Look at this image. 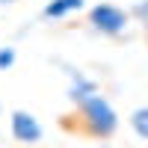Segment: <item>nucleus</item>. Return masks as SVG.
Wrapping results in <instances>:
<instances>
[{
  "label": "nucleus",
  "instance_id": "9d476101",
  "mask_svg": "<svg viewBox=\"0 0 148 148\" xmlns=\"http://www.w3.org/2000/svg\"><path fill=\"white\" fill-rule=\"evenodd\" d=\"M0 110H3V104H0Z\"/></svg>",
  "mask_w": 148,
  "mask_h": 148
},
{
  "label": "nucleus",
  "instance_id": "6e6552de",
  "mask_svg": "<svg viewBox=\"0 0 148 148\" xmlns=\"http://www.w3.org/2000/svg\"><path fill=\"white\" fill-rule=\"evenodd\" d=\"M133 12L139 15V21H142V30H145V36H148V0H139V3L133 6Z\"/></svg>",
  "mask_w": 148,
  "mask_h": 148
},
{
  "label": "nucleus",
  "instance_id": "423d86ee",
  "mask_svg": "<svg viewBox=\"0 0 148 148\" xmlns=\"http://www.w3.org/2000/svg\"><path fill=\"white\" fill-rule=\"evenodd\" d=\"M130 127L136 130V136L148 139V104H145V107H136V110L130 113Z\"/></svg>",
  "mask_w": 148,
  "mask_h": 148
},
{
  "label": "nucleus",
  "instance_id": "f257e3e1",
  "mask_svg": "<svg viewBox=\"0 0 148 148\" xmlns=\"http://www.w3.org/2000/svg\"><path fill=\"white\" fill-rule=\"evenodd\" d=\"M80 121H83L86 133L98 136V139H110L119 127V116L104 95H92L89 101L80 104Z\"/></svg>",
  "mask_w": 148,
  "mask_h": 148
},
{
  "label": "nucleus",
  "instance_id": "0eeeda50",
  "mask_svg": "<svg viewBox=\"0 0 148 148\" xmlns=\"http://www.w3.org/2000/svg\"><path fill=\"white\" fill-rule=\"evenodd\" d=\"M15 47H0V71H9L12 65H15Z\"/></svg>",
  "mask_w": 148,
  "mask_h": 148
},
{
  "label": "nucleus",
  "instance_id": "20e7f679",
  "mask_svg": "<svg viewBox=\"0 0 148 148\" xmlns=\"http://www.w3.org/2000/svg\"><path fill=\"white\" fill-rule=\"evenodd\" d=\"M68 77H71V86H68V101L71 104H83V101H89L92 95H98V83L89 80L83 71H68Z\"/></svg>",
  "mask_w": 148,
  "mask_h": 148
},
{
  "label": "nucleus",
  "instance_id": "f03ea898",
  "mask_svg": "<svg viewBox=\"0 0 148 148\" xmlns=\"http://www.w3.org/2000/svg\"><path fill=\"white\" fill-rule=\"evenodd\" d=\"M89 24L104 36H121L127 27V12L116 3H98L89 9Z\"/></svg>",
  "mask_w": 148,
  "mask_h": 148
},
{
  "label": "nucleus",
  "instance_id": "7ed1b4c3",
  "mask_svg": "<svg viewBox=\"0 0 148 148\" xmlns=\"http://www.w3.org/2000/svg\"><path fill=\"white\" fill-rule=\"evenodd\" d=\"M9 130H12V136L18 142H24V145L42 142V125H39V119L33 113H27V110H15V113L9 116Z\"/></svg>",
  "mask_w": 148,
  "mask_h": 148
},
{
  "label": "nucleus",
  "instance_id": "39448f33",
  "mask_svg": "<svg viewBox=\"0 0 148 148\" xmlns=\"http://www.w3.org/2000/svg\"><path fill=\"white\" fill-rule=\"evenodd\" d=\"M86 6V0H51V3H45L42 9V18L47 21H56V18H65L71 12H80Z\"/></svg>",
  "mask_w": 148,
  "mask_h": 148
},
{
  "label": "nucleus",
  "instance_id": "1a4fd4ad",
  "mask_svg": "<svg viewBox=\"0 0 148 148\" xmlns=\"http://www.w3.org/2000/svg\"><path fill=\"white\" fill-rule=\"evenodd\" d=\"M9 3H18V0H0V6H9Z\"/></svg>",
  "mask_w": 148,
  "mask_h": 148
}]
</instances>
